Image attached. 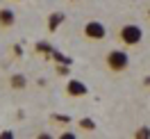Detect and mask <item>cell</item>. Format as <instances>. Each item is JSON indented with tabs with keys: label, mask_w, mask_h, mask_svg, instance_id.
I'll return each instance as SVG.
<instances>
[{
	"label": "cell",
	"mask_w": 150,
	"mask_h": 139,
	"mask_svg": "<svg viewBox=\"0 0 150 139\" xmlns=\"http://www.w3.org/2000/svg\"><path fill=\"white\" fill-rule=\"evenodd\" d=\"M118 41L127 48H134L143 41V30L137 25V23H125L121 30H118Z\"/></svg>",
	"instance_id": "7a4b0ae2"
},
{
	"label": "cell",
	"mask_w": 150,
	"mask_h": 139,
	"mask_svg": "<svg viewBox=\"0 0 150 139\" xmlns=\"http://www.w3.org/2000/svg\"><path fill=\"white\" fill-rule=\"evenodd\" d=\"M14 23H16V11L9 9V7H2L0 9V30L14 28Z\"/></svg>",
	"instance_id": "5b68a950"
},
{
	"label": "cell",
	"mask_w": 150,
	"mask_h": 139,
	"mask_svg": "<svg viewBox=\"0 0 150 139\" xmlns=\"http://www.w3.org/2000/svg\"><path fill=\"white\" fill-rule=\"evenodd\" d=\"M66 93H68L71 98H82V96L89 93V87H86L82 80H68V84H66Z\"/></svg>",
	"instance_id": "277c9868"
},
{
	"label": "cell",
	"mask_w": 150,
	"mask_h": 139,
	"mask_svg": "<svg viewBox=\"0 0 150 139\" xmlns=\"http://www.w3.org/2000/svg\"><path fill=\"white\" fill-rule=\"evenodd\" d=\"M77 128H82L84 132H93V130H96V121H93V119H89V116H84V119H80Z\"/></svg>",
	"instance_id": "ba28073f"
},
{
	"label": "cell",
	"mask_w": 150,
	"mask_h": 139,
	"mask_svg": "<svg viewBox=\"0 0 150 139\" xmlns=\"http://www.w3.org/2000/svg\"><path fill=\"white\" fill-rule=\"evenodd\" d=\"M134 137L137 139H150V128H139L134 132Z\"/></svg>",
	"instance_id": "9c48e42d"
},
{
	"label": "cell",
	"mask_w": 150,
	"mask_h": 139,
	"mask_svg": "<svg viewBox=\"0 0 150 139\" xmlns=\"http://www.w3.org/2000/svg\"><path fill=\"white\" fill-rule=\"evenodd\" d=\"M148 19H150V9H148Z\"/></svg>",
	"instance_id": "7c38bea8"
},
{
	"label": "cell",
	"mask_w": 150,
	"mask_h": 139,
	"mask_svg": "<svg viewBox=\"0 0 150 139\" xmlns=\"http://www.w3.org/2000/svg\"><path fill=\"white\" fill-rule=\"evenodd\" d=\"M9 84H11L14 91H23V89L28 87V80H25V75H23V73H14L9 78Z\"/></svg>",
	"instance_id": "8992f818"
},
{
	"label": "cell",
	"mask_w": 150,
	"mask_h": 139,
	"mask_svg": "<svg viewBox=\"0 0 150 139\" xmlns=\"http://www.w3.org/2000/svg\"><path fill=\"white\" fill-rule=\"evenodd\" d=\"M105 66L112 71V73H125L127 68H130V55L121 50V48H116V50H109L107 55H105Z\"/></svg>",
	"instance_id": "6da1fadb"
},
{
	"label": "cell",
	"mask_w": 150,
	"mask_h": 139,
	"mask_svg": "<svg viewBox=\"0 0 150 139\" xmlns=\"http://www.w3.org/2000/svg\"><path fill=\"white\" fill-rule=\"evenodd\" d=\"M59 137H62V139H73L75 135H73V132H62V135H59Z\"/></svg>",
	"instance_id": "30bf717a"
},
{
	"label": "cell",
	"mask_w": 150,
	"mask_h": 139,
	"mask_svg": "<svg viewBox=\"0 0 150 139\" xmlns=\"http://www.w3.org/2000/svg\"><path fill=\"white\" fill-rule=\"evenodd\" d=\"M84 37L89 39V41H103V39H107V28H105V23H100V21H89V23H84Z\"/></svg>",
	"instance_id": "3957f363"
},
{
	"label": "cell",
	"mask_w": 150,
	"mask_h": 139,
	"mask_svg": "<svg viewBox=\"0 0 150 139\" xmlns=\"http://www.w3.org/2000/svg\"><path fill=\"white\" fill-rule=\"evenodd\" d=\"M62 23H64V14H62V11H55V14H50V23H48V30H50V32H55V30L59 28Z\"/></svg>",
	"instance_id": "52a82bcc"
},
{
	"label": "cell",
	"mask_w": 150,
	"mask_h": 139,
	"mask_svg": "<svg viewBox=\"0 0 150 139\" xmlns=\"http://www.w3.org/2000/svg\"><path fill=\"white\" fill-rule=\"evenodd\" d=\"M143 84H146V87H150V78H146V80H143Z\"/></svg>",
	"instance_id": "8fae6325"
},
{
	"label": "cell",
	"mask_w": 150,
	"mask_h": 139,
	"mask_svg": "<svg viewBox=\"0 0 150 139\" xmlns=\"http://www.w3.org/2000/svg\"><path fill=\"white\" fill-rule=\"evenodd\" d=\"M18 2H23V0H18Z\"/></svg>",
	"instance_id": "4fadbf2b"
}]
</instances>
